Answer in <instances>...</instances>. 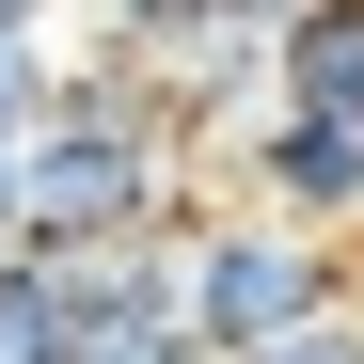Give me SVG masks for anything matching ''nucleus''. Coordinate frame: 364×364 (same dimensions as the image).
Returning a JSON list of instances; mask_svg holds the SVG:
<instances>
[{
    "label": "nucleus",
    "instance_id": "obj_9",
    "mask_svg": "<svg viewBox=\"0 0 364 364\" xmlns=\"http://www.w3.org/2000/svg\"><path fill=\"white\" fill-rule=\"evenodd\" d=\"M0 254H16V143H0Z\"/></svg>",
    "mask_w": 364,
    "mask_h": 364
},
{
    "label": "nucleus",
    "instance_id": "obj_5",
    "mask_svg": "<svg viewBox=\"0 0 364 364\" xmlns=\"http://www.w3.org/2000/svg\"><path fill=\"white\" fill-rule=\"evenodd\" d=\"M285 95L333 111V127H364V0H301L285 16Z\"/></svg>",
    "mask_w": 364,
    "mask_h": 364
},
{
    "label": "nucleus",
    "instance_id": "obj_7",
    "mask_svg": "<svg viewBox=\"0 0 364 364\" xmlns=\"http://www.w3.org/2000/svg\"><path fill=\"white\" fill-rule=\"evenodd\" d=\"M48 64H64V48H32V32H0V143H16L32 111H48Z\"/></svg>",
    "mask_w": 364,
    "mask_h": 364
},
{
    "label": "nucleus",
    "instance_id": "obj_2",
    "mask_svg": "<svg viewBox=\"0 0 364 364\" xmlns=\"http://www.w3.org/2000/svg\"><path fill=\"white\" fill-rule=\"evenodd\" d=\"M191 333L206 348H285L364 301V237H317V222H269V206H206L191 237Z\"/></svg>",
    "mask_w": 364,
    "mask_h": 364
},
{
    "label": "nucleus",
    "instance_id": "obj_4",
    "mask_svg": "<svg viewBox=\"0 0 364 364\" xmlns=\"http://www.w3.org/2000/svg\"><path fill=\"white\" fill-rule=\"evenodd\" d=\"M222 191L237 206H269V222H317V237H364V127H333V111H269L254 143L222 159Z\"/></svg>",
    "mask_w": 364,
    "mask_h": 364
},
{
    "label": "nucleus",
    "instance_id": "obj_8",
    "mask_svg": "<svg viewBox=\"0 0 364 364\" xmlns=\"http://www.w3.org/2000/svg\"><path fill=\"white\" fill-rule=\"evenodd\" d=\"M0 32H32V48H48V32H64V0H0Z\"/></svg>",
    "mask_w": 364,
    "mask_h": 364
},
{
    "label": "nucleus",
    "instance_id": "obj_3",
    "mask_svg": "<svg viewBox=\"0 0 364 364\" xmlns=\"http://www.w3.org/2000/svg\"><path fill=\"white\" fill-rule=\"evenodd\" d=\"M80 364H206V333H191V254H174V237L80 254Z\"/></svg>",
    "mask_w": 364,
    "mask_h": 364
},
{
    "label": "nucleus",
    "instance_id": "obj_6",
    "mask_svg": "<svg viewBox=\"0 0 364 364\" xmlns=\"http://www.w3.org/2000/svg\"><path fill=\"white\" fill-rule=\"evenodd\" d=\"M222 0H95V48H127V64H159L174 32H206Z\"/></svg>",
    "mask_w": 364,
    "mask_h": 364
},
{
    "label": "nucleus",
    "instance_id": "obj_1",
    "mask_svg": "<svg viewBox=\"0 0 364 364\" xmlns=\"http://www.w3.org/2000/svg\"><path fill=\"white\" fill-rule=\"evenodd\" d=\"M222 174L174 127V80L127 64V48H64L48 64V111L16 127V237L32 254H111V237H191Z\"/></svg>",
    "mask_w": 364,
    "mask_h": 364
}]
</instances>
